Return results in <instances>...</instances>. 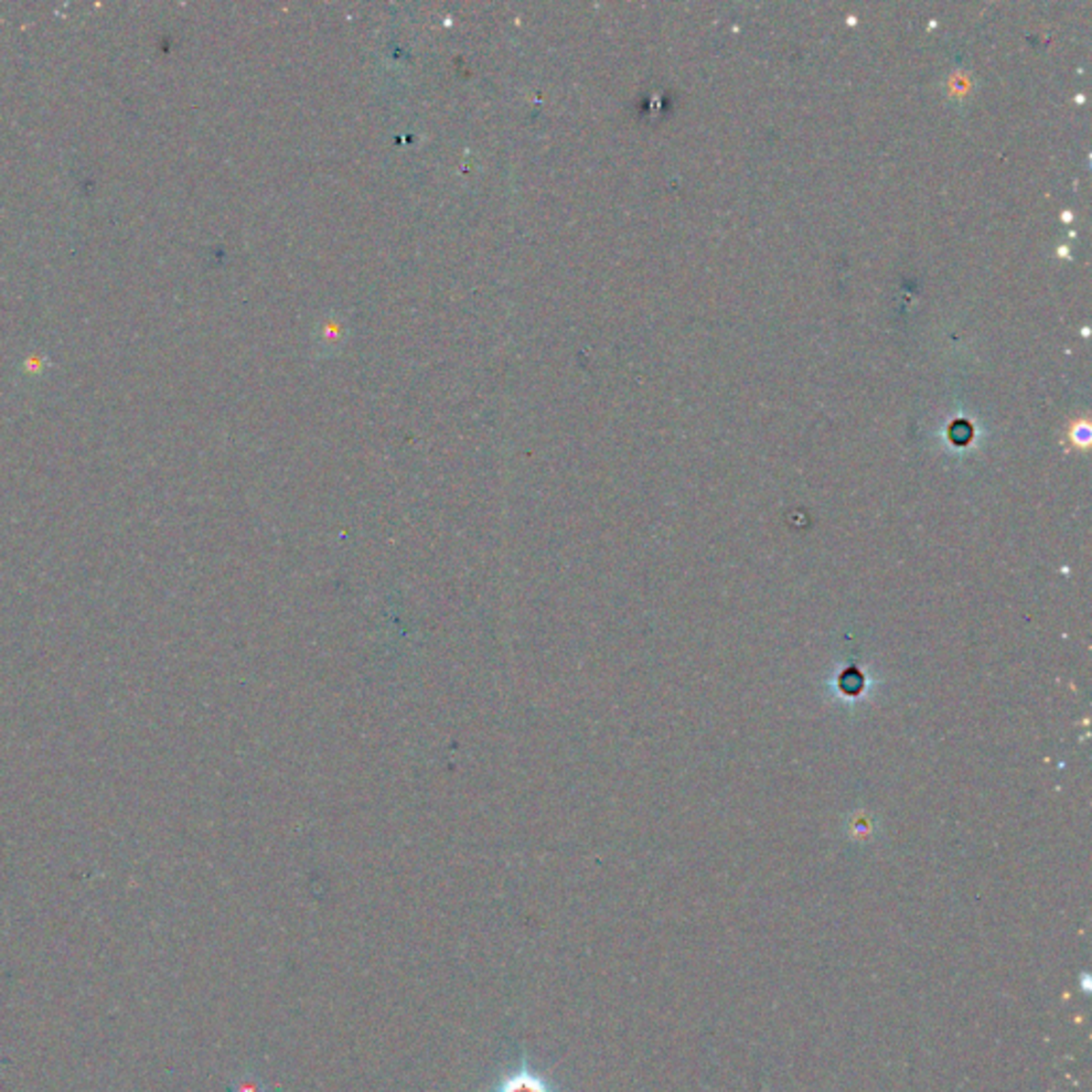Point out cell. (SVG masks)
Wrapping results in <instances>:
<instances>
[{
  "label": "cell",
  "mask_w": 1092,
  "mask_h": 1092,
  "mask_svg": "<svg viewBox=\"0 0 1092 1092\" xmlns=\"http://www.w3.org/2000/svg\"><path fill=\"white\" fill-rule=\"evenodd\" d=\"M489 1092H562L549 1077L536 1071L528 1061L517 1065L493 1084Z\"/></svg>",
  "instance_id": "obj_1"
},
{
  "label": "cell",
  "mask_w": 1092,
  "mask_h": 1092,
  "mask_svg": "<svg viewBox=\"0 0 1092 1092\" xmlns=\"http://www.w3.org/2000/svg\"><path fill=\"white\" fill-rule=\"evenodd\" d=\"M230 1092H261V1087L254 1080H241L230 1088Z\"/></svg>",
  "instance_id": "obj_2"
},
{
  "label": "cell",
  "mask_w": 1092,
  "mask_h": 1092,
  "mask_svg": "<svg viewBox=\"0 0 1092 1092\" xmlns=\"http://www.w3.org/2000/svg\"><path fill=\"white\" fill-rule=\"evenodd\" d=\"M1088 435H1090V429H1088L1087 423H1082V425H1077V427L1074 429V440H1076V442H1080V444H1087V442H1088Z\"/></svg>",
  "instance_id": "obj_3"
}]
</instances>
